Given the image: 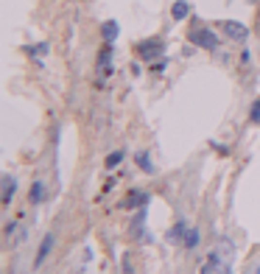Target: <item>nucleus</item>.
Returning a JSON list of instances; mask_svg holds the SVG:
<instances>
[{
  "mask_svg": "<svg viewBox=\"0 0 260 274\" xmlns=\"http://www.w3.org/2000/svg\"><path fill=\"white\" fill-rule=\"evenodd\" d=\"M137 56L140 59H157L162 51H165V42L159 39V36H151V39H143V42H137Z\"/></svg>",
  "mask_w": 260,
  "mask_h": 274,
  "instance_id": "f257e3e1",
  "label": "nucleus"
},
{
  "mask_svg": "<svg viewBox=\"0 0 260 274\" xmlns=\"http://www.w3.org/2000/svg\"><path fill=\"white\" fill-rule=\"evenodd\" d=\"M25 235H28V229L23 227V221H20V218H12V221L6 224V229H3L6 246H17L20 240H25Z\"/></svg>",
  "mask_w": 260,
  "mask_h": 274,
  "instance_id": "f03ea898",
  "label": "nucleus"
},
{
  "mask_svg": "<svg viewBox=\"0 0 260 274\" xmlns=\"http://www.w3.org/2000/svg\"><path fill=\"white\" fill-rule=\"evenodd\" d=\"M191 39L199 48H204V51H215V48H218V36H215L210 28H196L191 34Z\"/></svg>",
  "mask_w": 260,
  "mask_h": 274,
  "instance_id": "7ed1b4c3",
  "label": "nucleus"
},
{
  "mask_svg": "<svg viewBox=\"0 0 260 274\" xmlns=\"http://www.w3.org/2000/svg\"><path fill=\"white\" fill-rule=\"evenodd\" d=\"M95 68H98V79H101V81L112 73V45H109V42H106V45H104V51L98 53Z\"/></svg>",
  "mask_w": 260,
  "mask_h": 274,
  "instance_id": "20e7f679",
  "label": "nucleus"
},
{
  "mask_svg": "<svg viewBox=\"0 0 260 274\" xmlns=\"http://www.w3.org/2000/svg\"><path fill=\"white\" fill-rule=\"evenodd\" d=\"M221 28H224V34L229 36V39H238V42H241V39H246V25L243 23H238V20H224V23H221Z\"/></svg>",
  "mask_w": 260,
  "mask_h": 274,
  "instance_id": "39448f33",
  "label": "nucleus"
},
{
  "mask_svg": "<svg viewBox=\"0 0 260 274\" xmlns=\"http://www.w3.org/2000/svg\"><path fill=\"white\" fill-rule=\"evenodd\" d=\"M148 199H151V196H148V193H143V190H132V193H129V199H123V202H121V207H123V210L146 207V205H148Z\"/></svg>",
  "mask_w": 260,
  "mask_h": 274,
  "instance_id": "423d86ee",
  "label": "nucleus"
},
{
  "mask_svg": "<svg viewBox=\"0 0 260 274\" xmlns=\"http://www.w3.org/2000/svg\"><path fill=\"white\" fill-rule=\"evenodd\" d=\"M51 249H53V235H45V240L39 243V252H36V257H34V269H39V266L48 260Z\"/></svg>",
  "mask_w": 260,
  "mask_h": 274,
  "instance_id": "0eeeda50",
  "label": "nucleus"
},
{
  "mask_svg": "<svg viewBox=\"0 0 260 274\" xmlns=\"http://www.w3.org/2000/svg\"><path fill=\"white\" fill-rule=\"evenodd\" d=\"M14 190H17V179L12 173H3V205H12Z\"/></svg>",
  "mask_w": 260,
  "mask_h": 274,
  "instance_id": "6e6552de",
  "label": "nucleus"
},
{
  "mask_svg": "<svg viewBox=\"0 0 260 274\" xmlns=\"http://www.w3.org/2000/svg\"><path fill=\"white\" fill-rule=\"evenodd\" d=\"M45 196H48V188L42 179H36L34 185H31V190H28V199H31V205H39V202H45Z\"/></svg>",
  "mask_w": 260,
  "mask_h": 274,
  "instance_id": "1a4fd4ad",
  "label": "nucleus"
},
{
  "mask_svg": "<svg viewBox=\"0 0 260 274\" xmlns=\"http://www.w3.org/2000/svg\"><path fill=\"white\" fill-rule=\"evenodd\" d=\"M185 235H188V224H185V221H176V224L168 229L165 238H168V243H179V240H185Z\"/></svg>",
  "mask_w": 260,
  "mask_h": 274,
  "instance_id": "9d476101",
  "label": "nucleus"
},
{
  "mask_svg": "<svg viewBox=\"0 0 260 274\" xmlns=\"http://www.w3.org/2000/svg\"><path fill=\"white\" fill-rule=\"evenodd\" d=\"M101 34H104V39L112 45L115 39H118V34H121V28H118V23H115V20H106V23L101 25Z\"/></svg>",
  "mask_w": 260,
  "mask_h": 274,
  "instance_id": "9b49d317",
  "label": "nucleus"
},
{
  "mask_svg": "<svg viewBox=\"0 0 260 274\" xmlns=\"http://www.w3.org/2000/svg\"><path fill=\"white\" fill-rule=\"evenodd\" d=\"M188 14H191V6H188L185 0H176V3L171 6V17H173V20H185Z\"/></svg>",
  "mask_w": 260,
  "mask_h": 274,
  "instance_id": "f8f14e48",
  "label": "nucleus"
},
{
  "mask_svg": "<svg viewBox=\"0 0 260 274\" xmlns=\"http://www.w3.org/2000/svg\"><path fill=\"white\" fill-rule=\"evenodd\" d=\"M218 266H221V260H218V252H210V255H207V260H204V266H202V274H213L215 269H218Z\"/></svg>",
  "mask_w": 260,
  "mask_h": 274,
  "instance_id": "ddd939ff",
  "label": "nucleus"
},
{
  "mask_svg": "<svg viewBox=\"0 0 260 274\" xmlns=\"http://www.w3.org/2000/svg\"><path fill=\"white\" fill-rule=\"evenodd\" d=\"M135 162L143 168L146 173H154V165H151V157H148V151H137L135 154Z\"/></svg>",
  "mask_w": 260,
  "mask_h": 274,
  "instance_id": "4468645a",
  "label": "nucleus"
},
{
  "mask_svg": "<svg viewBox=\"0 0 260 274\" xmlns=\"http://www.w3.org/2000/svg\"><path fill=\"white\" fill-rule=\"evenodd\" d=\"M185 249H196L199 246V229H188V235H185Z\"/></svg>",
  "mask_w": 260,
  "mask_h": 274,
  "instance_id": "2eb2a0df",
  "label": "nucleus"
},
{
  "mask_svg": "<svg viewBox=\"0 0 260 274\" xmlns=\"http://www.w3.org/2000/svg\"><path fill=\"white\" fill-rule=\"evenodd\" d=\"M121 162H123V151H115V154H109V157H106V168L112 171V168H118Z\"/></svg>",
  "mask_w": 260,
  "mask_h": 274,
  "instance_id": "dca6fc26",
  "label": "nucleus"
},
{
  "mask_svg": "<svg viewBox=\"0 0 260 274\" xmlns=\"http://www.w3.org/2000/svg\"><path fill=\"white\" fill-rule=\"evenodd\" d=\"M25 51H28L31 56H45V53H48V45H45V42H39V45H31V48H25Z\"/></svg>",
  "mask_w": 260,
  "mask_h": 274,
  "instance_id": "f3484780",
  "label": "nucleus"
},
{
  "mask_svg": "<svg viewBox=\"0 0 260 274\" xmlns=\"http://www.w3.org/2000/svg\"><path fill=\"white\" fill-rule=\"evenodd\" d=\"M249 118H252V120H260V101L252 106V115H249Z\"/></svg>",
  "mask_w": 260,
  "mask_h": 274,
  "instance_id": "a211bd4d",
  "label": "nucleus"
},
{
  "mask_svg": "<svg viewBox=\"0 0 260 274\" xmlns=\"http://www.w3.org/2000/svg\"><path fill=\"white\" fill-rule=\"evenodd\" d=\"M252 274H260V263H258V266H255V269H252Z\"/></svg>",
  "mask_w": 260,
  "mask_h": 274,
  "instance_id": "6ab92c4d",
  "label": "nucleus"
}]
</instances>
